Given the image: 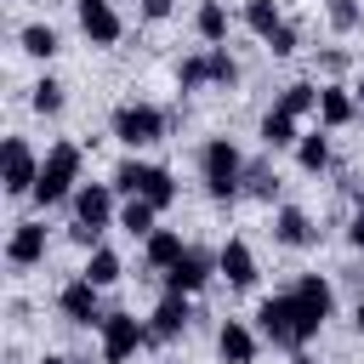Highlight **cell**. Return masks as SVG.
I'll list each match as a JSON object with an SVG mask.
<instances>
[{"instance_id":"cell-1","label":"cell","mask_w":364,"mask_h":364,"mask_svg":"<svg viewBox=\"0 0 364 364\" xmlns=\"http://www.w3.org/2000/svg\"><path fill=\"white\" fill-rule=\"evenodd\" d=\"M256 330L273 341V347H290V353H301L318 330L307 324V313H301V301H296V290H284V296H267L262 307H256Z\"/></svg>"},{"instance_id":"cell-2","label":"cell","mask_w":364,"mask_h":364,"mask_svg":"<svg viewBox=\"0 0 364 364\" xmlns=\"http://www.w3.org/2000/svg\"><path fill=\"white\" fill-rule=\"evenodd\" d=\"M199 176H205V193L228 205V199L245 193V154H239L228 136H210V142L199 148Z\"/></svg>"},{"instance_id":"cell-3","label":"cell","mask_w":364,"mask_h":364,"mask_svg":"<svg viewBox=\"0 0 364 364\" xmlns=\"http://www.w3.org/2000/svg\"><path fill=\"white\" fill-rule=\"evenodd\" d=\"M114 193H125V199H148L154 210H171V199H176V176L165 171V165H148V159H119L114 165Z\"/></svg>"},{"instance_id":"cell-4","label":"cell","mask_w":364,"mask_h":364,"mask_svg":"<svg viewBox=\"0 0 364 364\" xmlns=\"http://www.w3.org/2000/svg\"><path fill=\"white\" fill-rule=\"evenodd\" d=\"M80 193V142H57L46 148L40 159V182H34V199L40 205H63Z\"/></svg>"},{"instance_id":"cell-5","label":"cell","mask_w":364,"mask_h":364,"mask_svg":"<svg viewBox=\"0 0 364 364\" xmlns=\"http://www.w3.org/2000/svg\"><path fill=\"white\" fill-rule=\"evenodd\" d=\"M108 131L136 154V148H154L159 136H165V108H154V102H119L114 108V119H108Z\"/></svg>"},{"instance_id":"cell-6","label":"cell","mask_w":364,"mask_h":364,"mask_svg":"<svg viewBox=\"0 0 364 364\" xmlns=\"http://www.w3.org/2000/svg\"><path fill=\"white\" fill-rule=\"evenodd\" d=\"M239 80V63L228 57V46H205L193 57H182L176 68V91H199V85H233Z\"/></svg>"},{"instance_id":"cell-7","label":"cell","mask_w":364,"mask_h":364,"mask_svg":"<svg viewBox=\"0 0 364 364\" xmlns=\"http://www.w3.org/2000/svg\"><path fill=\"white\" fill-rule=\"evenodd\" d=\"M97 330H102V364H125L136 347H148V341H154V336H148V324H142V318H131V313H108Z\"/></svg>"},{"instance_id":"cell-8","label":"cell","mask_w":364,"mask_h":364,"mask_svg":"<svg viewBox=\"0 0 364 364\" xmlns=\"http://www.w3.org/2000/svg\"><path fill=\"white\" fill-rule=\"evenodd\" d=\"M34 182H40V159H34V148H28L23 136H6V154H0V188H6L11 199H23V193H34Z\"/></svg>"},{"instance_id":"cell-9","label":"cell","mask_w":364,"mask_h":364,"mask_svg":"<svg viewBox=\"0 0 364 364\" xmlns=\"http://www.w3.org/2000/svg\"><path fill=\"white\" fill-rule=\"evenodd\" d=\"M108 222H119V210H114V182H80V193H74V228L102 233Z\"/></svg>"},{"instance_id":"cell-10","label":"cell","mask_w":364,"mask_h":364,"mask_svg":"<svg viewBox=\"0 0 364 364\" xmlns=\"http://www.w3.org/2000/svg\"><path fill=\"white\" fill-rule=\"evenodd\" d=\"M210 279H216V256H210V250H199V245H188V250H182V262L165 273V290H176V296H199Z\"/></svg>"},{"instance_id":"cell-11","label":"cell","mask_w":364,"mask_h":364,"mask_svg":"<svg viewBox=\"0 0 364 364\" xmlns=\"http://www.w3.org/2000/svg\"><path fill=\"white\" fill-rule=\"evenodd\" d=\"M57 307H63L68 324H102V318H108V313H102V290H97L91 279H68V284L57 290Z\"/></svg>"},{"instance_id":"cell-12","label":"cell","mask_w":364,"mask_h":364,"mask_svg":"<svg viewBox=\"0 0 364 364\" xmlns=\"http://www.w3.org/2000/svg\"><path fill=\"white\" fill-rule=\"evenodd\" d=\"M188 324H193V307H188V296H176V290H165L159 307L148 313V336H154V341H176Z\"/></svg>"},{"instance_id":"cell-13","label":"cell","mask_w":364,"mask_h":364,"mask_svg":"<svg viewBox=\"0 0 364 364\" xmlns=\"http://www.w3.org/2000/svg\"><path fill=\"white\" fill-rule=\"evenodd\" d=\"M80 28H85V40H91V46H114V40L125 34V23H119L114 0H80Z\"/></svg>"},{"instance_id":"cell-14","label":"cell","mask_w":364,"mask_h":364,"mask_svg":"<svg viewBox=\"0 0 364 364\" xmlns=\"http://www.w3.org/2000/svg\"><path fill=\"white\" fill-rule=\"evenodd\" d=\"M216 273H222L233 290H250V284H256V250H250L245 239H228V245L216 250Z\"/></svg>"},{"instance_id":"cell-15","label":"cell","mask_w":364,"mask_h":364,"mask_svg":"<svg viewBox=\"0 0 364 364\" xmlns=\"http://www.w3.org/2000/svg\"><path fill=\"white\" fill-rule=\"evenodd\" d=\"M296 301H301V313H307L313 330H324V318L336 313V290H330V279H318V273H301V279H296Z\"/></svg>"},{"instance_id":"cell-16","label":"cell","mask_w":364,"mask_h":364,"mask_svg":"<svg viewBox=\"0 0 364 364\" xmlns=\"http://www.w3.org/2000/svg\"><path fill=\"white\" fill-rule=\"evenodd\" d=\"M6 262H11V267L46 262V222H17L11 239H6Z\"/></svg>"},{"instance_id":"cell-17","label":"cell","mask_w":364,"mask_h":364,"mask_svg":"<svg viewBox=\"0 0 364 364\" xmlns=\"http://www.w3.org/2000/svg\"><path fill=\"white\" fill-rule=\"evenodd\" d=\"M216 353H222V364H256V330L245 318H228L216 330Z\"/></svg>"},{"instance_id":"cell-18","label":"cell","mask_w":364,"mask_h":364,"mask_svg":"<svg viewBox=\"0 0 364 364\" xmlns=\"http://www.w3.org/2000/svg\"><path fill=\"white\" fill-rule=\"evenodd\" d=\"M273 239H279V245H290V250H301V245H313V239H318V228H313V216H307V210L279 205V210H273Z\"/></svg>"},{"instance_id":"cell-19","label":"cell","mask_w":364,"mask_h":364,"mask_svg":"<svg viewBox=\"0 0 364 364\" xmlns=\"http://www.w3.org/2000/svg\"><path fill=\"white\" fill-rule=\"evenodd\" d=\"M353 114H358V97L347 85H318V125L324 131H341Z\"/></svg>"},{"instance_id":"cell-20","label":"cell","mask_w":364,"mask_h":364,"mask_svg":"<svg viewBox=\"0 0 364 364\" xmlns=\"http://www.w3.org/2000/svg\"><path fill=\"white\" fill-rule=\"evenodd\" d=\"M182 250H188V245H182V233H171V228H154V233L142 239V256H148L154 273H171V267L182 262Z\"/></svg>"},{"instance_id":"cell-21","label":"cell","mask_w":364,"mask_h":364,"mask_svg":"<svg viewBox=\"0 0 364 364\" xmlns=\"http://www.w3.org/2000/svg\"><path fill=\"white\" fill-rule=\"evenodd\" d=\"M273 108H284L290 119H307V114H318V85H313V80H290Z\"/></svg>"},{"instance_id":"cell-22","label":"cell","mask_w":364,"mask_h":364,"mask_svg":"<svg viewBox=\"0 0 364 364\" xmlns=\"http://www.w3.org/2000/svg\"><path fill=\"white\" fill-rule=\"evenodd\" d=\"M296 125H301V119H290L284 108H267V114H262V142H267L273 154H279V148H296V142H301Z\"/></svg>"},{"instance_id":"cell-23","label":"cell","mask_w":364,"mask_h":364,"mask_svg":"<svg viewBox=\"0 0 364 364\" xmlns=\"http://www.w3.org/2000/svg\"><path fill=\"white\" fill-rule=\"evenodd\" d=\"M80 279H91V284H97V290H108V284H119V279H125V262H119V256H114V250H108V245H97V250H91V262H85V273H80Z\"/></svg>"},{"instance_id":"cell-24","label":"cell","mask_w":364,"mask_h":364,"mask_svg":"<svg viewBox=\"0 0 364 364\" xmlns=\"http://www.w3.org/2000/svg\"><path fill=\"white\" fill-rule=\"evenodd\" d=\"M193 28H199V40H205V46H222V40H228V11H222V0H199Z\"/></svg>"},{"instance_id":"cell-25","label":"cell","mask_w":364,"mask_h":364,"mask_svg":"<svg viewBox=\"0 0 364 364\" xmlns=\"http://www.w3.org/2000/svg\"><path fill=\"white\" fill-rule=\"evenodd\" d=\"M17 46H23L28 57H46V63H51V57L63 51V40H57V28H51V23H23Z\"/></svg>"},{"instance_id":"cell-26","label":"cell","mask_w":364,"mask_h":364,"mask_svg":"<svg viewBox=\"0 0 364 364\" xmlns=\"http://www.w3.org/2000/svg\"><path fill=\"white\" fill-rule=\"evenodd\" d=\"M296 165H301L307 176L330 171V136H324V131H307V136L296 142Z\"/></svg>"},{"instance_id":"cell-27","label":"cell","mask_w":364,"mask_h":364,"mask_svg":"<svg viewBox=\"0 0 364 364\" xmlns=\"http://www.w3.org/2000/svg\"><path fill=\"white\" fill-rule=\"evenodd\" d=\"M245 28H250V34H262V40H273V34L284 28L279 0H245Z\"/></svg>"},{"instance_id":"cell-28","label":"cell","mask_w":364,"mask_h":364,"mask_svg":"<svg viewBox=\"0 0 364 364\" xmlns=\"http://www.w3.org/2000/svg\"><path fill=\"white\" fill-rule=\"evenodd\" d=\"M154 216H159V210H154L148 199H125V205H119V228H125L131 239H148V233H154Z\"/></svg>"},{"instance_id":"cell-29","label":"cell","mask_w":364,"mask_h":364,"mask_svg":"<svg viewBox=\"0 0 364 364\" xmlns=\"http://www.w3.org/2000/svg\"><path fill=\"white\" fill-rule=\"evenodd\" d=\"M245 193L273 205V199H279V171H273V165H245Z\"/></svg>"},{"instance_id":"cell-30","label":"cell","mask_w":364,"mask_h":364,"mask_svg":"<svg viewBox=\"0 0 364 364\" xmlns=\"http://www.w3.org/2000/svg\"><path fill=\"white\" fill-rule=\"evenodd\" d=\"M28 108L34 114H63V80H34V91H28Z\"/></svg>"},{"instance_id":"cell-31","label":"cell","mask_w":364,"mask_h":364,"mask_svg":"<svg viewBox=\"0 0 364 364\" xmlns=\"http://www.w3.org/2000/svg\"><path fill=\"white\" fill-rule=\"evenodd\" d=\"M358 17H364V11H358V0H330V23H336L341 34H353V28H358Z\"/></svg>"},{"instance_id":"cell-32","label":"cell","mask_w":364,"mask_h":364,"mask_svg":"<svg viewBox=\"0 0 364 364\" xmlns=\"http://www.w3.org/2000/svg\"><path fill=\"white\" fill-rule=\"evenodd\" d=\"M267 51H273V57H290V51H296V28L284 23V28H279V34L267 40Z\"/></svg>"},{"instance_id":"cell-33","label":"cell","mask_w":364,"mask_h":364,"mask_svg":"<svg viewBox=\"0 0 364 364\" xmlns=\"http://www.w3.org/2000/svg\"><path fill=\"white\" fill-rule=\"evenodd\" d=\"M142 17H148V23H165V17H171V0H142Z\"/></svg>"},{"instance_id":"cell-34","label":"cell","mask_w":364,"mask_h":364,"mask_svg":"<svg viewBox=\"0 0 364 364\" xmlns=\"http://www.w3.org/2000/svg\"><path fill=\"white\" fill-rule=\"evenodd\" d=\"M347 239H353V250H364V210L347 222Z\"/></svg>"},{"instance_id":"cell-35","label":"cell","mask_w":364,"mask_h":364,"mask_svg":"<svg viewBox=\"0 0 364 364\" xmlns=\"http://www.w3.org/2000/svg\"><path fill=\"white\" fill-rule=\"evenodd\" d=\"M290 364H318V358H313V353L301 347V353H290Z\"/></svg>"},{"instance_id":"cell-36","label":"cell","mask_w":364,"mask_h":364,"mask_svg":"<svg viewBox=\"0 0 364 364\" xmlns=\"http://www.w3.org/2000/svg\"><path fill=\"white\" fill-rule=\"evenodd\" d=\"M353 324H358V330H364V296H358V307H353Z\"/></svg>"},{"instance_id":"cell-37","label":"cell","mask_w":364,"mask_h":364,"mask_svg":"<svg viewBox=\"0 0 364 364\" xmlns=\"http://www.w3.org/2000/svg\"><path fill=\"white\" fill-rule=\"evenodd\" d=\"M40 364H74V358H63V353H46V358H40Z\"/></svg>"},{"instance_id":"cell-38","label":"cell","mask_w":364,"mask_h":364,"mask_svg":"<svg viewBox=\"0 0 364 364\" xmlns=\"http://www.w3.org/2000/svg\"><path fill=\"white\" fill-rule=\"evenodd\" d=\"M353 97H358V108H364V74H358V85H353Z\"/></svg>"}]
</instances>
